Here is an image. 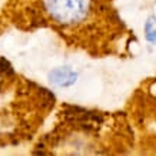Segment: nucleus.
Wrapping results in <instances>:
<instances>
[{
	"mask_svg": "<svg viewBox=\"0 0 156 156\" xmlns=\"http://www.w3.org/2000/svg\"><path fill=\"white\" fill-rule=\"evenodd\" d=\"M16 23L44 29L93 57L118 55L128 29L115 0H13Z\"/></svg>",
	"mask_w": 156,
	"mask_h": 156,
	"instance_id": "f257e3e1",
	"label": "nucleus"
}]
</instances>
